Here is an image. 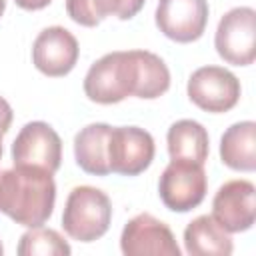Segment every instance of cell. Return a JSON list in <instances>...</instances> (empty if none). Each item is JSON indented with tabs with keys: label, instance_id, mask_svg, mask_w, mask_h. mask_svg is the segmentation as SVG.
<instances>
[{
	"label": "cell",
	"instance_id": "obj_1",
	"mask_svg": "<svg viewBox=\"0 0 256 256\" xmlns=\"http://www.w3.org/2000/svg\"><path fill=\"white\" fill-rule=\"evenodd\" d=\"M170 88V70L148 50H118L98 58L84 78V92L96 104H116L128 96L154 100Z\"/></svg>",
	"mask_w": 256,
	"mask_h": 256
},
{
	"label": "cell",
	"instance_id": "obj_2",
	"mask_svg": "<svg viewBox=\"0 0 256 256\" xmlns=\"http://www.w3.org/2000/svg\"><path fill=\"white\" fill-rule=\"evenodd\" d=\"M56 182L52 172L14 166L0 174V212L26 228L42 226L54 212Z\"/></svg>",
	"mask_w": 256,
	"mask_h": 256
},
{
	"label": "cell",
	"instance_id": "obj_3",
	"mask_svg": "<svg viewBox=\"0 0 256 256\" xmlns=\"http://www.w3.org/2000/svg\"><path fill=\"white\" fill-rule=\"evenodd\" d=\"M112 220V204L106 192L94 186H76L70 190L64 212L62 228L78 242H94L102 238Z\"/></svg>",
	"mask_w": 256,
	"mask_h": 256
},
{
	"label": "cell",
	"instance_id": "obj_4",
	"mask_svg": "<svg viewBox=\"0 0 256 256\" xmlns=\"http://www.w3.org/2000/svg\"><path fill=\"white\" fill-rule=\"evenodd\" d=\"M208 190L204 164L190 160H170L164 168L158 194L162 204L172 212H190L202 204Z\"/></svg>",
	"mask_w": 256,
	"mask_h": 256
},
{
	"label": "cell",
	"instance_id": "obj_5",
	"mask_svg": "<svg viewBox=\"0 0 256 256\" xmlns=\"http://www.w3.org/2000/svg\"><path fill=\"white\" fill-rule=\"evenodd\" d=\"M218 56L234 66H248L256 58V12L250 6L228 10L216 28Z\"/></svg>",
	"mask_w": 256,
	"mask_h": 256
},
{
	"label": "cell",
	"instance_id": "obj_6",
	"mask_svg": "<svg viewBox=\"0 0 256 256\" xmlns=\"http://www.w3.org/2000/svg\"><path fill=\"white\" fill-rule=\"evenodd\" d=\"M190 102L200 110L220 114L232 110L240 100V80L222 66H202L192 72L186 86Z\"/></svg>",
	"mask_w": 256,
	"mask_h": 256
},
{
	"label": "cell",
	"instance_id": "obj_7",
	"mask_svg": "<svg viewBox=\"0 0 256 256\" xmlns=\"http://www.w3.org/2000/svg\"><path fill=\"white\" fill-rule=\"evenodd\" d=\"M12 160L14 166H36L54 174L62 162V140L50 124L28 122L12 142Z\"/></svg>",
	"mask_w": 256,
	"mask_h": 256
},
{
	"label": "cell",
	"instance_id": "obj_8",
	"mask_svg": "<svg viewBox=\"0 0 256 256\" xmlns=\"http://www.w3.org/2000/svg\"><path fill=\"white\" fill-rule=\"evenodd\" d=\"M154 152V138L148 130L138 126H112L108 140L110 172L122 176H138L152 164Z\"/></svg>",
	"mask_w": 256,
	"mask_h": 256
},
{
	"label": "cell",
	"instance_id": "obj_9",
	"mask_svg": "<svg viewBox=\"0 0 256 256\" xmlns=\"http://www.w3.org/2000/svg\"><path fill=\"white\" fill-rule=\"evenodd\" d=\"M120 250L126 256H180L170 226L148 212L126 222L120 234Z\"/></svg>",
	"mask_w": 256,
	"mask_h": 256
},
{
	"label": "cell",
	"instance_id": "obj_10",
	"mask_svg": "<svg viewBox=\"0 0 256 256\" xmlns=\"http://www.w3.org/2000/svg\"><path fill=\"white\" fill-rule=\"evenodd\" d=\"M214 220L230 234L250 230L256 220V188L250 180L224 182L212 200Z\"/></svg>",
	"mask_w": 256,
	"mask_h": 256
},
{
	"label": "cell",
	"instance_id": "obj_11",
	"mask_svg": "<svg viewBox=\"0 0 256 256\" xmlns=\"http://www.w3.org/2000/svg\"><path fill=\"white\" fill-rule=\"evenodd\" d=\"M156 26L160 32L180 44L198 40L208 24L206 0H158Z\"/></svg>",
	"mask_w": 256,
	"mask_h": 256
},
{
	"label": "cell",
	"instance_id": "obj_12",
	"mask_svg": "<svg viewBox=\"0 0 256 256\" xmlns=\"http://www.w3.org/2000/svg\"><path fill=\"white\" fill-rule=\"evenodd\" d=\"M78 40L64 26L44 28L32 44L34 66L50 78L66 76L68 72H72V68L78 62Z\"/></svg>",
	"mask_w": 256,
	"mask_h": 256
},
{
	"label": "cell",
	"instance_id": "obj_13",
	"mask_svg": "<svg viewBox=\"0 0 256 256\" xmlns=\"http://www.w3.org/2000/svg\"><path fill=\"white\" fill-rule=\"evenodd\" d=\"M112 126L104 122H94L84 126L74 136V158L76 164L94 176L110 174L108 166V140H110Z\"/></svg>",
	"mask_w": 256,
	"mask_h": 256
},
{
	"label": "cell",
	"instance_id": "obj_14",
	"mask_svg": "<svg viewBox=\"0 0 256 256\" xmlns=\"http://www.w3.org/2000/svg\"><path fill=\"white\" fill-rule=\"evenodd\" d=\"M184 248L190 256H230L234 250L226 232L210 214L194 218L184 230Z\"/></svg>",
	"mask_w": 256,
	"mask_h": 256
},
{
	"label": "cell",
	"instance_id": "obj_15",
	"mask_svg": "<svg viewBox=\"0 0 256 256\" xmlns=\"http://www.w3.org/2000/svg\"><path fill=\"white\" fill-rule=\"evenodd\" d=\"M220 160L238 172L256 170V124L252 120L236 122L222 134Z\"/></svg>",
	"mask_w": 256,
	"mask_h": 256
},
{
	"label": "cell",
	"instance_id": "obj_16",
	"mask_svg": "<svg viewBox=\"0 0 256 256\" xmlns=\"http://www.w3.org/2000/svg\"><path fill=\"white\" fill-rule=\"evenodd\" d=\"M170 160H190L204 164L210 150L206 128L196 120H178L168 128L166 134Z\"/></svg>",
	"mask_w": 256,
	"mask_h": 256
},
{
	"label": "cell",
	"instance_id": "obj_17",
	"mask_svg": "<svg viewBox=\"0 0 256 256\" xmlns=\"http://www.w3.org/2000/svg\"><path fill=\"white\" fill-rule=\"evenodd\" d=\"M146 0H66V14L80 26L94 28L104 18L116 16L118 20L134 18Z\"/></svg>",
	"mask_w": 256,
	"mask_h": 256
},
{
	"label": "cell",
	"instance_id": "obj_18",
	"mask_svg": "<svg viewBox=\"0 0 256 256\" xmlns=\"http://www.w3.org/2000/svg\"><path fill=\"white\" fill-rule=\"evenodd\" d=\"M72 250L68 242L52 228H30L20 236L18 256H68Z\"/></svg>",
	"mask_w": 256,
	"mask_h": 256
},
{
	"label": "cell",
	"instance_id": "obj_19",
	"mask_svg": "<svg viewBox=\"0 0 256 256\" xmlns=\"http://www.w3.org/2000/svg\"><path fill=\"white\" fill-rule=\"evenodd\" d=\"M12 108L10 104L0 96V134L4 136L8 130H10V124H12Z\"/></svg>",
	"mask_w": 256,
	"mask_h": 256
},
{
	"label": "cell",
	"instance_id": "obj_20",
	"mask_svg": "<svg viewBox=\"0 0 256 256\" xmlns=\"http://www.w3.org/2000/svg\"><path fill=\"white\" fill-rule=\"evenodd\" d=\"M22 10H42V8H46L52 0H14Z\"/></svg>",
	"mask_w": 256,
	"mask_h": 256
},
{
	"label": "cell",
	"instance_id": "obj_21",
	"mask_svg": "<svg viewBox=\"0 0 256 256\" xmlns=\"http://www.w3.org/2000/svg\"><path fill=\"white\" fill-rule=\"evenodd\" d=\"M4 10H6V0H0V16L4 14Z\"/></svg>",
	"mask_w": 256,
	"mask_h": 256
},
{
	"label": "cell",
	"instance_id": "obj_22",
	"mask_svg": "<svg viewBox=\"0 0 256 256\" xmlns=\"http://www.w3.org/2000/svg\"><path fill=\"white\" fill-rule=\"evenodd\" d=\"M0 158H2V134H0Z\"/></svg>",
	"mask_w": 256,
	"mask_h": 256
},
{
	"label": "cell",
	"instance_id": "obj_23",
	"mask_svg": "<svg viewBox=\"0 0 256 256\" xmlns=\"http://www.w3.org/2000/svg\"><path fill=\"white\" fill-rule=\"evenodd\" d=\"M4 254V246H2V242H0V256Z\"/></svg>",
	"mask_w": 256,
	"mask_h": 256
},
{
	"label": "cell",
	"instance_id": "obj_24",
	"mask_svg": "<svg viewBox=\"0 0 256 256\" xmlns=\"http://www.w3.org/2000/svg\"><path fill=\"white\" fill-rule=\"evenodd\" d=\"M0 174H2V172H0Z\"/></svg>",
	"mask_w": 256,
	"mask_h": 256
}]
</instances>
